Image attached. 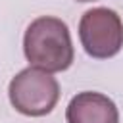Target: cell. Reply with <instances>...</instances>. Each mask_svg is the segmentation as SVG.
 Returning a JSON list of instances; mask_svg holds the SVG:
<instances>
[{"label": "cell", "mask_w": 123, "mask_h": 123, "mask_svg": "<svg viewBox=\"0 0 123 123\" xmlns=\"http://www.w3.org/2000/svg\"><path fill=\"white\" fill-rule=\"evenodd\" d=\"M75 2H94V0H75Z\"/></svg>", "instance_id": "5b68a950"}, {"label": "cell", "mask_w": 123, "mask_h": 123, "mask_svg": "<svg viewBox=\"0 0 123 123\" xmlns=\"http://www.w3.org/2000/svg\"><path fill=\"white\" fill-rule=\"evenodd\" d=\"M8 98L15 111L29 117H42L56 108L60 85L50 71L29 65L10 81Z\"/></svg>", "instance_id": "7a4b0ae2"}, {"label": "cell", "mask_w": 123, "mask_h": 123, "mask_svg": "<svg viewBox=\"0 0 123 123\" xmlns=\"http://www.w3.org/2000/svg\"><path fill=\"white\" fill-rule=\"evenodd\" d=\"M65 119L67 123H119V110L110 96L85 90L69 100Z\"/></svg>", "instance_id": "277c9868"}, {"label": "cell", "mask_w": 123, "mask_h": 123, "mask_svg": "<svg viewBox=\"0 0 123 123\" xmlns=\"http://www.w3.org/2000/svg\"><path fill=\"white\" fill-rule=\"evenodd\" d=\"M23 54L33 67L50 73L69 69L75 50L67 23L52 15L33 19L23 37Z\"/></svg>", "instance_id": "6da1fadb"}, {"label": "cell", "mask_w": 123, "mask_h": 123, "mask_svg": "<svg viewBox=\"0 0 123 123\" xmlns=\"http://www.w3.org/2000/svg\"><path fill=\"white\" fill-rule=\"evenodd\" d=\"M83 50L94 60H108L123 48V21L110 8L86 10L79 21Z\"/></svg>", "instance_id": "3957f363"}]
</instances>
